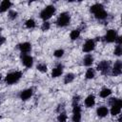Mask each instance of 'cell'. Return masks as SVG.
I'll list each match as a JSON object with an SVG mask.
<instances>
[{
    "instance_id": "1",
    "label": "cell",
    "mask_w": 122,
    "mask_h": 122,
    "mask_svg": "<svg viewBox=\"0 0 122 122\" xmlns=\"http://www.w3.org/2000/svg\"><path fill=\"white\" fill-rule=\"evenodd\" d=\"M22 77V72L19 71H12V72H10L6 75L5 77V82L6 84L8 85H12V84H15L17 83L20 78Z\"/></svg>"
},
{
    "instance_id": "2",
    "label": "cell",
    "mask_w": 122,
    "mask_h": 122,
    "mask_svg": "<svg viewBox=\"0 0 122 122\" xmlns=\"http://www.w3.org/2000/svg\"><path fill=\"white\" fill-rule=\"evenodd\" d=\"M111 104H112V108L110 110L111 114L112 116H115V115L119 114L120 112H121V107H122V101H121V99L112 98Z\"/></svg>"
},
{
    "instance_id": "3",
    "label": "cell",
    "mask_w": 122,
    "mask_h": 122,
    "mask_svg": "<svg viewBox=\"0 0 122 122\" xmlns=\"http://www.w3.org/2000/svg\"><path fill=\"white\" fill-rule=\"evenodd\" d=\"M55 7L52 6V5H50V6H47L46 8H44L41 12H40V18L43 19L44 21H47L48 19H50L55 12Z\"/></svg>"
},
{
    "instance_id": "4",
    "label": "cell",
    "mask_w": 122,
    "mask_h": 122,
    "mask_svg": "<svg viewBox=\"0 0 122 122\" xmlns=\"http://www.w3.org/2000/svg\"><path fill=\"white\" fill-rule=\"evenodd\" d=\"M70 21H71V16L69 12H62L60 13V15L56 20V25L58 27H66L70 24Z\"/></svg>"
},
{
    "instance_id": "5",
    "label": "cell",
    "mask_w": 122,
    "mask_h": 122,
    "mask_svg": "<svg viewBox=\"0 0 122 122\" xmlns=\"http://www.w3.org/2000/svg\"><path fill=\"white\" fill-rule=\"evenodd\" d=\"M72 122H80L81 120V107L77 104H72Z\"/></svg>"
},
{
    "instance_id": "6",
    "label": "cell",
    "mask_w": 122,
    "mask_h": 122,
    "mask_svg": "<svg viewBox=\"0 0 122 122\" xmlns=\"http://www.w3.org/2000/svg\"><path fill=\"white\" fill-rule=\"evenodd\" d=\"M96 69H97V71H101L103 74H107L109 72V70H110V63L106 60H103L97 64Z\"/></svg>"
},
{
    "instance_id": "7",
    "label": "cell",
    "mask_w": 122,
    "mask_h": 122,
    "mask_svg": "<svg viewBox=\"0 0 122 122\" xmlns=\"http://www.w3.org/2000/svg\"><path fill=\"white\" fill-rule=\"evenodd\" d=\"M94 48H95V41L93 39H89L84 43L82 50L84 52H91L92 51L94 50Z\"/></svg>"
},
{
    "instance_id": "8",
    "label": "cell",
    "mask_w": 122,
    "mask_h": 122,
    "mask_svg": "<svg viewBox=\"0 0 122 122\" xmlns=\"http://www.w3.org/2000/svg\"><path fill=\"white\" fill-rule=\"evenodd\" d=\"M117 37V32H116V30H109L107 32H106V34H105V41L106 42H108V43H112V42H114V40H115V38Z\"/></svg>"
},
{
    "instance_id": "9",
    "label": "cell",
    "mask_w": 122,
    "mask_h": 122,
    "mask_svg": "<svg viewBox=\"0 0 122 122\" xmlns=\"http://www.w3.org/2000/svg\"><path fill=\"white\" fill-rule=\"evenodd\" d=\"M121 72H122V63H121L120 60H117V61L114 63L113 67H112V75H114V76H118V75L121 74Z\"/></svg>"
},
{
    "instance_id": "10",
    "label": "cell",
    "mask_w": 122,
    "mask_h": 122,
    "mask_svg": "<svg viewBox=\"0 0 122 122\" xmlns=\"http://www.w3.org/2000/svg\"><path fill=\"white\" fill-rule=\"evenodd\" d=\"M22 64L26 68H31L32 65H33V58H32V56H30L29 54H24L22 56Z\"/></svg>"
},
{
    "instance_id": "11",
    "label": "cell",
    "mask_w": 122,
    "mask_h": 122,
    "mask_svg": "<svg viewBox=\"0 0 122 122\" xmlns=\"http://www.w3.org/2000/svg\"><path fill=\"white\" fill-rule=\"evenodd\" d=\"M18 48H19V50H20V51L22 53L26 54V53H28V52L30 51V50H31V44L29 43V42H23V43H21V44L18 45Z\"/></svg>"
},
{
    "instance_id": "12",
    "label": "cell",
    "mask_w": 122,
    "mask_h": 122,
    "mask_svg": "<svg viewBox=\"0 0 122 122\" xmlns=\"http://www.w3.org/2000/svg\"><path fill=\"white\" fill-rule=\"evenodd\" d=\"M62 73H63V65L62 64H58L55 68L52 69V71H51V77H53V78L59 77Z\"/></svg>"
},
{
    "instance_id": "13",
    "label": "cell",
    "mask_w": 122,
    "mask_h": 122,
    "mask_svg": "<svg viewBox=\"0 0 122 122\" xmlns=\"http://www.w3.org/2000/svg\"><path fill=\"white\" fill-rule=\"evenodd\" d=\"M32 93H33L32 89H26V90H24V91L21 92V93H20V99L23 100V101H26V100H28L29 98L31 97Z\"/></svg>"
},
{
    "instance_id": "14",
    "label": "cell",
    "mask_w": 122,
    "mask_h": 122,
    "mask_svg": "<svg viewBox=\"0 0 122 122\" xmlns=\"http://www.w3.org/2000/svg\"><path fill=\"white\" fill-rule=\"evenodd\" d=\"M84 103H85V106H86L87 108H92V107L94 106V104H95V97H94V95H93V94L88 95V96L86 97Z\"/></svg>"
},
{
    "instance_id": "15",
    "label": "cell",
    "mask_w": 122,
    "mask_h": 122,
    "mask_svg": "<svg viewBox=\"0 0 122 122\" xmlns=\"http://www.w3.org/2000/svg\"><path fill=\"white\" fill-rule=\"evenodd\" d=\"M96 114L99 116V117H105L109 114V109L105 106H101L99 108H97L96 110Z\"/></svg>"
},
{
    "instance_id": "16",
    "label": "cell",
    "mask_w": 122,
    "mask_h": 122,
    "mask_svg": "<svg viewBox=\"0 0 122 122\" xmlns=\"http://www.w3.org/2000/svg\"><path fill=\"white\" fill-rule=\"evenodd\" d=\"M11 7V2L9 0H4L0 3V12H5L7 11Z\"/></svg>"
},
{
    "instance_id": "17",
    "label": "cell",
    "mask_w": 122,
    "mask_h": 122,
    "mask_svg": "<svg viewBox=\"0 0 122 122\" xmlns=\"http://www.w3.org/2000/svg\"><path fill=\"white\" fill-rule=\"evenodd\" d=\"M101 10H104V6H103L102 4H100V3H95V4H93V5L91 7V9H90L91 12H92L93 14L96 13L97 11Z\"/></svg>"
},
{
    "instance_id": "18",
    "label": "cell",
    "mask_w": 122,
    "mask_h": 122,
    "mask_svg": "<svg viewBox=\"0 0 122 122\" xmlns=\"http://www.w3.org/2000/svg\"><path fill=\"white\" fill-rule=\"evenodd\" d=\"M92 63H93V57H92V55L87 54V55L84 57V59H83V64H84V66L90 67V66L92 65Z\"/></svg>"
},
{
    "instance_id": "19",
    "label": "cell",
    "mask_w": 122,
    "mask_h": 122,
    "mask_svg": "<svg viewBox=\"0 0 122 122\" xmlns=\"http://www.w3.org/2000/svg\"><path fill=\"white\" fill-rule=\"evenodd\" d=\"M111 94H112V90L110 88H103L99 92V95L101 98H107Z\"/></svg>"
},
{
    "instance_id": "20",
    "label": "cell",
    "mask_w": 122,
    "mask_h": 122,
    "mask_svg": "<svg viewBox=\"0 0 122 122\" xmlns=\"http://www.w3.org/2000/svg\"><path fill=\"white\" fill-rule=\"evenodd\" d=\"M94 16H95V18H96V19L104 20V19H106V18H107L108 13H107V11H106L105 10H101L97 11L96 13H94Z\"/></svg>"
},
{
    "instance_id": "21",
    "label": "cell",
    "mask_w": 122,
    "mask_h": 122,
    "mask_svg": "<svg viewBox=\"0 0 122 122\" xmlns=\"http://www.w3.org/2000/svg\"><path fill=\"white\" fill-rule=\"evenodd\" d=\"M80 36V30L76 29V30H72L70 33V38L71 40H76L78 37Z\"/></svg>"
},
{
    "instance_id": "22",
    "label": "cell",
    "mask_w": 122,
    "mask_h": 122,
    "mask_svg": "<svg viewBox=\"0 0 122 122\" xmlns=\"http://www.w3.org/2000/svg\"><path fill=\"white\" fill-rule=\"evenodd\" d=\"M94 76H95V71L93 69H92V68L88 69L86 73H85V77L87 79H92Z\"/></svg>"
},
{
    "instance_id": "23",
    "label": "cell",
    "mask_w": 122,
    "mask_h": 122,
    "mask_svg": "<svg viewBox=\"0 0 122 122\" xmlns=\"http://www.w3.org/2000/svg\"><path fill=\"white\" fill-rule=\"evenodd\" d=\"M73 80H74V74L73 73H71V72L70 73H67L65 75V77H64V83L65 84H70Z\"/></svg>"
},
{
    "instance_id": "24",
    "label": "cell",
    "mask_w": 122,
    "mask_h": 122,
    "mask_svg": "<svg viewBox=\"0 0 122 122\" xmlns=\"http://www.w3.org/2000/svg\"><path fill=\"white\" fill-rule=\"evenodd\" d=\"M25 26H26V28H28V29H33V28L36 26V23H35V21H34L33 19L30 18V19H28V20L25 22Z\"/></svg>"
},
{
    "instance_id": "25",
    "label": "cell",
    "mask_w": 122,
    "mask_h": 122,
    "mask_svg": "<svg viewBox=\"0 0 122 122\" xmlns=\"http://www.w3.org/2000/svg\"><path fill=\"white\" fill-rule=\"evenodd\" d=\"M68 119V116L65 112H60L57 116V121L58 122H66Z\"/></svg>"
},
{
    "instance_id": "26",
    "label": "cell",
    "mask_w": 122,
    "mask_h": 122,
    "mask_svg": "<svg viewBox=\"0 0 122 122\" xmlns=\"http://www.w3.org/2000/svg\"><path fill=\"white\" fill-rule=\"evenodd\" d=\"M36 68H37V70H38L40 72H46V71H48V67H47V65L44 64V63H40V64H38Z\"/></svg>"
},
{
    "instance_id": "27",
    "label": "cell",
    "mask_w": 122,
    "mask_h": 122,
    "mask_svg": "<svg viewBox=\"0 0 122 122\" xmlns=\"http://www.w3.org/2000/svg\"><path fill=\"white\" fill-rule=\"evenodd\" d=\"M64 50L63 49H58V50H55L54 51V52H53V55L55 56V57H57V58H60V57H62L63 55H64Z\"/></svg>"
},
{
    "instance_id": "28",
    "label": "cell",
    "mask_w": 122,
    "mask_h": 122,
    "mask_svg": "<svg viewBox=\"0 0 122 122\" xmlns=\"http://www.w3.org/2000/svg\"><path fill=\"white\" fill-rule=\"evenodd\" d=\"M113 53H114V55H116V56H120V55L122 54V48H121V45H117V46L114 48Z\"/></svg>"
},
{
    "instance_id": "29",
    "label": "cell",
    "mask_w": 122,
    "mask_h": 122,
    "mask_svg": "<svg viewBox=\"0 0 122 122\" xmlns=\"http://www.w3.org/2000/svg\"><path fill=\"white\" fill-rule=\"evenodd\" d=\"M50 28H51V24H50L48 21H44V23H43L42 26H41V30H42L43 31H47V30H50Z\"/></svg>"
},
{
    "instance_id": "30",
    "label": "cell",
    "mask_w": 122,
    "mask_h": 122,
    "mask_svg": "<svg viewBox=\"0 0 122 122\" xmlns=\"http://www.w3.org/2000/svg\"><path fill=\"white\" fill-rule=\"evenodd\" d=\"M17 15H18V13H17V11H15V10H10V11H9V17H10L11 20L15 19V18L17 17Z\"/></svg>"
},
{
    "instance_id": "31",
    "label": "cell",
    "mask_w": 122,
    "mask_h": 122,
    "mask_svg": "<svg viewBox=\"0 0 122 122\" xmlns=\"http://www.w3.org/2000/svg\"><path fill=\"white\" fill-rule=\"evenodd\" d=\"M114 42L117 44V45H121V42H122V39H121V36H119V35H117V37L115 38V40H114Z\"/></svg>"
},
{
    "instance_id": "32",
    "label": "cell",
    "mask_w": 122,
    "mask_h": 122,
    "mask_svg": "<svg viewBox=\"0 0 122 122\" xmlns=\"http://www.w3.org/2000/svg\"><path fill=\"white\" fill-rule=\"evenodd\" d=\"M6 42V38L4 36H0V46H2Z\"/></svg>"
},
{
    "instance_id": "33",
    "label": "cell",
    "mask_w": 122,
    "mask_h": 122,
    "mask_svg": "<svg viewBox=\"0 0 122 122\" xmlns=\"http://www.w3.org/2000/svg\"><path fill=\"white\" fill-rule=\"evenodd\" d=\"M1 79H2V75L0 74V80H1Z\"/></svg>"
},
{
    "instance_id": "34",
    "label": "cell",
    "mask_w": 122,
    "mask_h": 122,
    "mask_svg": "<svg viewBox=\"0 0 122 122\" xmlns=\"http://www.w3.org/2000/svg\"><path fill=\"white\" fill-rule=\"evenodd\" d=\"M1 30H2V29H1V28H0V32H1Z\"/></svg>"
}]
</instances>
